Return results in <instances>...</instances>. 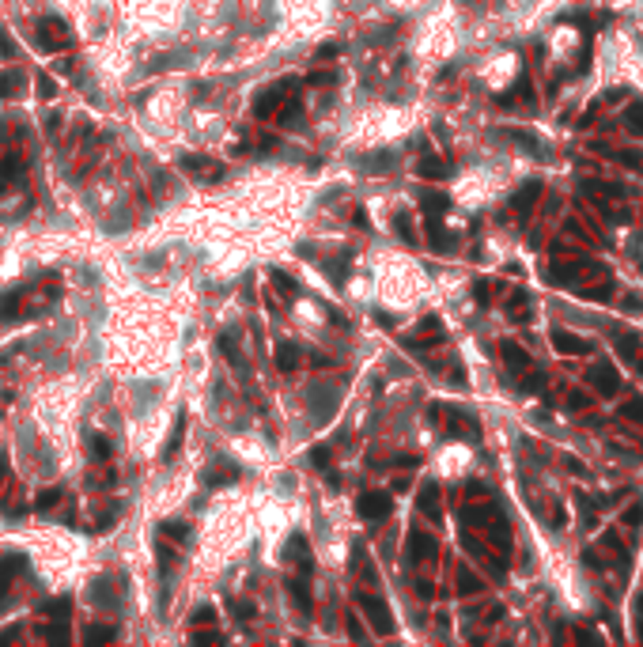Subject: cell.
Wrapping results in <instances>:
<instances>
[{
    "mask_svg": "<svg viewBox=\"0 0 643 647\" xmlns=\"http://www.w3.org/2000/svg\"><path fill=\"white\" fill-rule=\"evenodd\" d=\"M288 595H291V602H296L303 613L311 609V590H307V583H303V579H291V583H288Z\"/></svg>",
    "mask_w": 643,
    "mask_h": 647,
    "instance_id": "12",
    "label": "cell"
},
{
    "mask_svg": "<svg viewBox=\"0 0 643 647\" xmlns=\"http://www.w3.org/2000/svg\"><path fill=\"white\" fill-rule=\"evenodd\" d=\"M277 367L296 371V367H299V353H296L291 345H280V348H277Z\"/></svg>",
    "mask_w": 643,
    "mask_h": 647,
    "instance_id": "14",
    "label": "cell"
},
{
    "mask_svg": "<svg viewBox=\"0 0 643 647\" xmlns=\"http://www.w3.org/2000/svg\"><path fill=\"white\" fill-rule=\"evenodd\" d=\"M333 57H341V46H337V42H330V46L318 50V61H333Z\"/></svg>",
    "mask_w": 643,
    "mask_h": 647,
    "instance_id": "24",
    "label": "cell"
},
{
    "mask_svg": "<svg viewBox=\"0 0 643 647\" xmlns=\"http://www.w3.org/2000/svg\"><path fill=\"white\" fill-rule=\"evenodd\" d=\"M311 458H314V466H318V469L330 466V451H325V447H314V454H311Z\"/></svg>",
    "mask_w": 643,
    "mask_h": 647,
    "instance_id": "26",
    "label": "cell"
},
{
    "mask_svg": "<svg viewBox=\"0 0 643 647\" xmlns=\"http://www.w3.org/2000/svg\"><path fill=\"white\" fill-rule=\"evenodd\" d=\"M220 353H224L227 360H231L235 367H243V356H238V348H235V337H231V333H224V337H220Z\"/></svg>",
    "mask_w": 643,
    "mask_h": 647,
    "instance_id": "16",
    "label": "cell"
},
{
    "mask_svg": "<svg viewBox=\"0 0 643 647\" xmlns=\"http://www.w3.org/2000/svg\"><path fill=\"white\" fill-rule=\"evenodd\" d=\"M159 537H163V542H170V545H182V542H190V526H182V522H163V526H159Z\"/></svg>",
    "mask_w": 643,
    "mask_h": 647,
    "instance_id": "11",
    "label": "cell"
},
{
    "mask_svg": "<svg viewBox=\"0 0 643 647\" xmlns=\"http://www.w3.org/2000/svg\"><path fill=\"white\" fill-rule=\"evenodd\" d=\"M337 80V72H314V76H307V84H314V87H325V84H333Z\"/></svg>",
    "mask_w": 643,
    "mask_h": 647,
    "instance_id": "23",
    "label": "cell"
},
{
    "mask_svg": "<svg viewBox=\"0 0 643 647\" xmlns=\"http://www.w3.org/2000/svg\"><path fill=\"white\" fill-rule=\"evenodd\" d=\"M598 84L643 87V42L628 30H609L598 42Z\"/></svg>",
    "mask_w": 643,
    "mask_h": 647,
    "instance_id": "1",
    "label": "cell"
},
{
    "mask_svg": "<svg viewBox=\"0 0 643 647\" xmlns=\"http://www.w3.org/2000/svg\"><path fill=\"white\" fill-rule=\"evenodd\" d=\"M519 69H522V64H519L515 53H504V57L492 64V72H488V84H492L496 91H504V87H511L519 80Z\"/></svg>",
    "mask_w": 643,
    "mask_h": 647,
    "instance_id": "4",
    "label": "cell"
},
{
    "mask_svg": "<svg viewBox=\"0 0 643 647\" xmlns=\"http://www.w3.org/2000/svg\"><path fill=\"white\" fill-rule=\"evenodd\" d=\"M19 91H23V76H19V72H8L4 80H0V95L12 98V95H19Z\"/></svg>",
    "mask_w": 643,
    "mask_h": 647,
    "instance_id": "15",
    "label": "cell"
},
{
    "mask_svg": "<svg viewBox=\"0 0 643 647\" xmlns=\"http://www.w3.org/2000/svg\"><path fill=\"white\" fill-rule=\"evenodd\" d=\"M348 636H352V640H364V636H367V632H364V624H359L356 617H348Z\"/></svg>",
    "mask_w": 643,
    "mask_h": 647,
    "instance_id": "27",
    "label": "cell"
},
{
    "mask_svg": "<svg viewBox=\"0 0 643 647\" xmlns=\"http://www.w3.org/2000/svg\"><path fill=\"white\" fill-rule=\"evenodd\" d=\"M57 500H61V492H57V488H46V492L38 496V511H50Z\"/></svg>",
    "mask_w": 643,
    "mask_h": 647,
    "instance_id": "21",
    "label": "cell"
},
{
    "mask_svg": "<svg viewBox=\"0 0 643 647\" xmlns=\"http://www.w3.org/2000/svg\"><path fill=\"white\" fill-rule=\"evenodd\" d=\"M4 598H8V572L0 568V606H4Z\"/></svg>",
    "mask_w": 643,
    "mask_h": 647,
    "instance_id": "29",
    "label": "cell"
},
{
    "mask_svg": "<svg viewBox=\"0 0 643 647\" xmlns=\"http://www.w3.org/2000/svg\"><path fill=\"white\" fill-rule=\"evenodd\" d=\"M42 613H53L57 621H64V617H69V598H53V602H46V606H42Z\"/></svg>",
    "mask_w": 643,
    "mask_h": 647,
    "instance_id": "18",
    "label": "cell"
},
{
    "mask_svg": "<svg viewBox=\"0 0 643 647\" xmlns=\"http://www.w3.org/2000/svg\"><path fill=\"white\" fill-rule=\"evenodd\" d=\"M182 432H186V416H182V413H178V416H174V428H170V440H167V447H163V458H167V462H170V458H174V454H178V443H182Z\"/></svg>",
    "mask_w": 643,
    "mask_h": 647,
    "instance_id": "10",
    "label": "cell"
},
{
    "mask_svg": "<svg viewBox=\"0 0 643 647\" xmlns=\"http://www.w3.org/2000/svg\"><path fill=\"white\" fill-rule=\"evenodd\" d=\"M182 167H186L190 174H197V178H216V174H220V167H216L212 159H204V156H186Z\"/></svg>",
    "mask_w": 643,
    "mask_h": 647,
    "instance_id": "8",
    "label": "cell"
},
{
    "mask_svg": "<svg viewBox=\"0 0 643 647\" xmlns=\"http://www.w3.org/2000/svg\"><path fill=\"white\" fill-rule=\"evenodd\" d=\"M0 174H4V178H19V174H23V167H19V159H16V156H8V159H4V167H0Z\"/></svg>",
    "mask_w": 643,
    "mask_h": 647,
    "instance_id": "22",
    "label": "cell"
},
{
    "mask_svg": "<svg viewBox=\"0 0 643 647\" xmlns=\"http://www.w3.org/2000/svg\"><path fill=\"white\" fill-rule=\"evenodd\" d=\"M359 606H364V613H367V617H371V621L378 624V632H390V613H386V606H383V602H378V598H367V595H364V598H359Z\"/></svg>",
    "mask_w": 643,
    "mask_h": 647,
    "instance_id": "7",
    "label": "cell"
},
{
    "mask_svg": "<svg viewBox=\"0 0 643 647\" xmlns=\"http://www.w3.org/2000/svg\"><path fill=\"white\" fill-rule=\"evenodd\" d=\"M272 284H277V288L284 292V295H291V292H296V288H291V280L284 277V273H272Z\"/></svg>",
    "mask_w": 643,
    "mask_h": 647,
    "instance_id": "25",
    "label": "cell"
},
{
    "mask_svg": "<svg viewBox=\"0 0 643 647\" xmlns=\"http://www.w3.org/2000/svg\"><path fill=\"white\" fill-rule=\"evenodd\" d=\"M87 640H91V643H106V640H114V629H103V624H91V629H87Z\"/></svg>",
    "mask_w": 643,
    "mask_h": 647,
    "instance_id": "19",
    "label": "cell"
},
{
    "mask_svg": "<svg viewBox=\"0 0 643 647\" xmlns=\"http://www.w3.org/2000/svg\"><path fill=\"white\" fill-rule=\"evenodd\" d=\"M38 30H42V50L57 53V50L69 46V27H64L61 19H42Z\"/></svg>",
    "mask_w": 643,
    "mask_h": 647,
    "instance_id": "5",
    "label": "cell"
},
{
    "mask_svg": "<svg viewBox=\"0 0 643 647\" xmlns=\"http://www.w3.org/2000/svg\"><path fill=\"white\" fill-rule=\"evenodd\" d=\"M193 640H197V643H216V640H220V632H197Z\"/></svg>",
    "mask_w": 643,
    "mask_h": 647,
    "instance_id": "28",
    "label": "cell"
},
{
    "mask_svg": "<svg viewBox=\"0 0 643 647\" xmlns=\"http://www.w3.org/2000/svg\"><path fill=\"white\" fill-rule=\"evenodd\" d=\"M27 307V292H12L8 299H0V318H19Z\"/></svg>",
    "mask_w": 643,
    "mask_h": 647,
    "instance_id": "9",
    "label": "cell"
},
{
    "mask_svg": "<svg viewBox=\"0 0 643 647\" xmlns=\"http://www.w3.org/2000/svg\"><path fill=\"white\" fill-rule=\"evenodd\" d=\"M288 95H296V80H280V84H272L269 91H261V95H257L254 114H257V118H272V114H277V106L284 103Z\"/></svg>",
    "mask_w": 643,
    "mask_h": 647,
    "instance_id": "3",
    "label": "cell"
},
{
    "mask_svg": "<svg viewBox=\"0 0 643 647\" xmlns=\"http://www.w3.org/2000/svg\"><path fill=\"white\" fill-rule=\"evenodd\" d=\"M579 50H583V30L579 27H572V23H560L557 30L549 35V53H552V61H575L579 57Z\"/></svg>",
    "mask_w": 643,
    "mask_h": 647,
    "instance_id": "2",
    "label": "cell"
},
{
    "mask_svg": "<svg viewBox=\"0 0 643 647\" xmlns=\"http://www.w3.org/2000/svg\"><path fill=\"white\" fill-rule=\"evenodd\" d=\"M87 481H91L95 488H106V485H114V469H99V474H91Z\"/></svg>",
    "mask_w": 643,
    "mask_h": 647,
    "instance_id": "20",
    "label": "cell"
},
{
    "mask_svg": "<svg viewBox=\"0 0 643 647\" xmlns=\"http://www.w3.org/2000/svg\"><path fill=\"white\" fill-rule=\"evenodd\" d=\"M359 515H364V519H386V515H390V496H378V492L364 496V500H359Z\"/></svg>",
    "mask_w": 643,
    "mask_h": 647,
    "instance_id": "6",
    "label": "cell"
},
{
    "mask_svg": "<svg viewBox=\"0 0 643 647\" xmlns=\"http://www.w3.org/2000/svg\"><path fill=\"white\" fill-rule=\"evenodd\" d=\"M204 621H216L209 606H204V609H197V617H193V624H204Z\"/></svg>",
    "mask_w": 643,
    "mask_h": 647,
    "instance_id": "30",
    "label": "cell"
},
{
    "mask_svg": "<svg viewBox=\"0 0 643 647\" xmlns=\"http://www.w3.org/2000/svg\"><path fill=\"white\" fill-rule=\"evenodd\" d=\"M224 469H209V485H231V481L238 477V469L231 462H220Z\"/></svg>",
    "mask_w": 643,
    "mask_h": 647,
    "instance_id": "13",
    "label": "cell"
},
{
    "mask_svg": "<svg viewBox=\"0 0 643 647\" xmlns=\"http://www.w3.org/2000/svg\"><path fill=\"white\" fill-rule=\"evenodd\" d=\"M91 454L99 458V462H110V454H114V447L103 440V435H91Z\"/></svg>",
    "mask_w": 643,
    "mask_h": 647,
    "instance_id": "17",
    "label": "cell"
}]
</instances>
